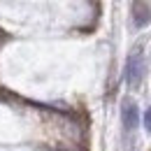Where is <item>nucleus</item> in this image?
Segmentation results:
<instances>
[{
    "mask_svg": "<svg viewBox=\"0 0 151 151\" xmlns=\"http://www.w3.org/2000/svg\"><path fill=\"white\" fill-rule=\"evenodd\" d=\"M142 77H144V56H142V47H135L126 60V81L130 86H139Z\"/></svg>",
    "mask_w": 151,
    "mask_h": 151,
    "instance_id": "nucleus-1",
    "label": "nucleus"
},
{
    "mask_svg": "<svg viewBox=\"0 0 151 151\" xmlns=\"http://www.w3.org/2000/svg\"><path fill=\"white\" fill-rule=\"evenodd\" d=\"M149 21H151L149 5L142 2V0H135V5H132V23L137 28H144V26H149Z\"/></svg>",
    "mask_w": 151,
    "mask_h": 151,
    "instance_id": "nucleus-2",
    "label": "nucleus"
},
{
    "mask_svg": "<svg viewBox=\"0 0 151 151\" xmlns=\"http://www.w3.org/2000/svg\"><path fill=\"white\" fill-rule=\"evenodd\" d=\"M121 116H123V126H126L128 130L137 128V123H139V112H137V105H135L132 100H126V102H123Z\"/></svg>",
    "mask_w": 151,
    "mask_h": 151,
    "instance_id": "nucleus-3",
    "label": "nucleus"
},
{
    "mask_svg": "<svg viewBox=\"0 0 151 151\" xmlns=\"http://www.w3.org/2000/svg\"><path fill=\"white\" fill-rule=\"evenodd\" d=\"M144 128L151 132V107L147 109V112H144Z\"/></svg>",
    "mask_w": 151,
    "mask_h": 151,
    "instance_id": "nucleus-4",
    "label": "nucleus"
}]
</instances>
